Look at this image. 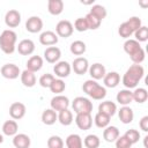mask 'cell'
<instances>
[{
	"mask_svg": "<svg viewBox=\"0 0 148 148\" xmlns=\"http://www.w3.org/2000/svg\"><path fill=\"white\" fill-rule=\"evenodd\" d=\"M145 75V69L141 65H132L127 68V71L125 72V74L123 75L121 82L126 87V89H132V88H136L138 83L140 82V80Z\"/></svg>",
	"mask_w": 148,
	"mask_h": 148,
	"instance_id": "6da1fadb",
	"label": "cell"
},
{
	"mask_svg": "<svg viewBox=\"0 0 148 148\" xmlns=\"http://www.w3.org/2000/svg\"><path fill=\"white\" fill-rule=\"evenodd\" d=\"M16 40H17V35L15 31L10 29H6L1 32L0 35V49L3 53L6 54H12L16 46Z\"/></svg>",
	"mask_w": 148,
	"mask_h": 148,
	"instance_id": "7a4b0ae2",
	"label": "cell"
},
{
	"mask_svg": "<svg viewBox=\"0 0 148 148\" xmlns=\"http://www.w3.org/2000/svg\"><path fill=\"white\" fill-rule=\"evenodd\" d=\"M82 90L92 99L96 101H101L106 96V89L105 87L101 86L97 83V81L95 80H87L83 84H82Z\"/></svg>",
	"mask_w": 148,
	"mask_h": 148,
	"instance_id": "3957f363",
	"label": "cell"
},
{
	"mask_svg": "<svg viewBox=\"0 0 148 148\" xmlns=\"http://www.w3.org/2000/svg\"><path fill=\"white\" fill-rule=\"evenodd\" d=\"M73 111L77 113H91L92 111V102H90L89 98L83 96H77L72 102Z\"/></svg>",
	"mask_w": 148,
	"mask_h": 148,
	"instance_id": "277c9868",
	"label": "cell"
},
{
	"mask_svg": "<svg viewBox=\"0 0 148 148\" xmlns=\"http://www.w3.org/2000/svg\"><path fill=\"white\" fill-rule=\"evenodd\" d=\"M74 31L73 24L72 22H69L68 20H61L57 23L56 25V34L58 37H62V38H68L72 36Z\"/></svg>",
	"mask_w": 148,
	"mask_h": 148,
	"instance_id": "5b68a950",
	"label": "cell"
},
{
	"mask_svg": "<svg viewBox=\"0 0 148 148\" xmlns=\"http://www.w3.org/2000/svg\"><path fill=\"white\" fill-rule=\"evenodd\" d=\"M0 73L5 79H8V80H15L18 77V75H21V71L18 66L15 64H5L1 67Z\"/></svg>",
	"mask_w": 148,
	"mask_h": 148,
	"instance_id": "8992f818",
	"label": "cell"
},
{
	"mask_svg": "<svg viewBox=\"0 0 148 148\" xmlns=\"http://www.w3.org/2000/svg\"><path fill=\"white\" fill-rule=\"evenodd\" d=\"M72 69L74 71L75 74L77 75H83L88 72L89 69V62H88V59L84 58V57H77L73 60L72 62Z\"/></svg>",
	"mask_w": 148,
	"mask_h": 148,
	"instance_id": "52a82bcc",
	"label": "cell"
},
{
	"mask_svg": "<svg viewBox=\"0 0 148 148\" xmlns=\"http://www.w3.org/2000/svg\"><path fill=\"white\" fill-rule=\"evenodd\" d=\"M69 104H71V103H69L68 97H66V96H64V95H56V96L51 99V102H50L51 109L54 110L56 112H59V111H61V110L68 109Z\"/></svg>",
	"mask_w": 148,
	"mask_h": 148,
	"instance_id": "ba28073f",
	"label": "cell"
},
{
	"mask_svg": "<svg viewBox=\"0 0 148 148\" xmlns=\"http://www.w3.org/2000/svg\"><path fill=\"white\" fill-rule=\"evenodd\" d=\"M27 112V108L23 103L21 102H14L12 103V105L9 106V116L14 119V120H18L22 119L25 116Z\"/></svg>",
	"mask_w": 148,
	"mask_h": 148,
	"instance_id": "9c48e42d",
	"label": "cell"
},
{
	"mask_svg": "<svg viewBox=\"0 0 148 148\" xmlns=\"http://www.w3.org/2000/svg\"><path fill=\"white\" fill-rule=\"evenodd\" d=\"M5 23L8 28H16L21 23V14L16 9H9L5 15Z\"/></svg>",
	"mask_w": 148,
	"mask_h": 148,
	"instance_id": "30bf717a",
	"label": "cell"
},
{
	"mask_svg": "<svg viewBox=\"0 0 148 148\" xmlns=\"http://www.w3.org/2000/svg\"><path fill=\"white\" fill-rule=\"evenodd\" d=\"M43 29V20L39 16H30L25 22V30L31 34H37Z\"/></svg>",
	"mask_w": 148,
	"mask_h": 148,
	"instance_id": "8fae6325",
	"label": "cell"
},
{
	"mask_svg": "<svg viewBox=\"0 0 148 148\" xmlns=\"http://www.w3.org/2000/svg\"><path fill=\"white\" fill-rule=\"evenodd\" d=\"M75 124L80 130L87 131L92 125V117L90 113H77L75 117Z\"/></svg>",
	"mask_w": 148,
	"mask_h": 148,
	"instance_id": "7c38bea8",
	"label": "cell"
},
{
	"mask_svg": "<svg viewBox=\"0 0 148 148\" xmlns=\"http://www.w3.org/2000/svg\"><path fill=\"white\" fill-rule=\"evenodd\" d=\"M71 71H72V67L67 61H58L53 66V72L59 79L67 77L71 74Z\"/></svg>",
	"mask_w": 148,
	"mask_h": 148,
	"instance_id": "4fadbf2b",
	"label": "cell"
},
{
	"mask_svg": "<svg viewBox=\"0 0 148 148\" xmlns=\"http://www.w3.org/2000/svg\"><path fill=\"white\" fill-rule=\"evenodd\" d=\"M61 57V51L59 47L57 46H49L46 47V50L44 51V58L47 62L50 64H56L59 61Z\"/></svg>",
	"mask_w": 148,
	"mask_h": 148,
	"instance_id": "5bb4252c",
	"label": "cell"
},
{
	"mask_svg": "<svg viewBox=\"0 0 148 148\" xmlns=\"http://www.w3.org/2000/svg\"><path fill=\"white\" fill-rule=\"evenodd\" d=\"M88 72H89V75L91 76V79L95 80V81L103 79L106 74V69H105L104 65H102L99 62H95L91 66H89Z\"/></svg>",
	"mask_w": 148,
	"mask_h": 148,
	"instance_id": "9a60e30c",
	"label": "cell"
},
{
	"mask_svg": "<svg viewBox=\"0 0 148 148\" xmlns=\"http://www.w3.org/2000/svg\"><path fill=\"white\" fill-rule=\"evenodd\" d=\"M58 39H59V38H58L57 34L53 32V31H50V30L42 32L40 36H39V43H40L42 45H44V46H52V45H56V44L58 43Z\"/></svg>",
	"mask_w": 148,
	"mask_h": 148,
	"instance_id": "2e32d148",
	"label": "cell"
},
{
	"mask_svg": "<svg viewBox=\"0 0 148 148\" xmlns=\"http://www.w3.org/2000/svg\"><path fill=\"white\" fill-rule=\"evenodd\" d=\"M17 51L22 56H30L35 51V43L31 39H22L17 45Z\"/></svg>",
	"mask_w": 148,
	"mask_h": 148,
	"instance_id": "e0dca14e",
	"label": "cell"
},
{
	"mask_svg": "<svg viewBox=\"0 0 148 148\" xmlns=\"http://www.w3.org/2000/svg\"><path fill=\"white\" fill-rule=\"evenodd\" d=\"M103 83L108 88H116L120 83V75L118 72H109L103 77Z\"/></svg>",
	"mask_w": 148,
	"mask_h": 148,
	"instance_id": "ac0fdd59",
	"label": "cell"
},
{
	"mask_svg": "<svg viewBox=\"0 0 148 148\" xmlns=\"http://www.w3.org/2000/svg\"><path fill=\"white\" fill-rule=\"evenodd\" d=\"M31 143V140L29 135L24 133H18L13 136V145L15 148H29Z\"/></svg>",
	"mask_w": 148,
	"mask_h": 148,
	"instance_id": "d6986e66",
	"label": "cell"
},
{
	"mask_svg": "<svg viewBox=\"0 0 148 148\" xmlns=\"http://www.w3.org/2000/svg\"><path fill=\"white\" fill-rule=\"evenodd\" d=\"M43 62L44 61H43V58L40 56H32L27 61V69L32 72V73H36V72L42 69Z\"/></svg>",
	"mask_w": 148,
	"mask_h": 148,
	"instance_id": "ffe728a7",
	"label": "cell"
},
{
	"mask_svg": "<svg viewBox=\"0 0 148 148\" xmlns=\"http://www.w3.org/2000/svg\"><path fill=\"white\" fill-rule=\"evenodd\" d=\"M117 102L123 105V106H127L128 104H131L133 102V97H132V91L130 89H123L120 91H118L117 96H116Z\"/></svg>",
	"mask_w": 148,
	"mask_h": 148,
	"instance_id": "44dd1931",
	"label": "cell"
},
{
	"mask_svg": "<svg viewBox=\"0 0 148 148\" xmlns=\"http://www.w3.org/2000/svg\"><path fill=\"white\" fill-rule=\"evenodd\" d=\"M118 117L123 124H130L133 121L134 118V112L133 110L127 105V106H121L120 110L118 111Z\"/></svg>",
	"mask_w": 148,
	"mask_h": 148,
	"instance_id": "7402d4cb",
	"label": "cell"
},
{
	"mask_svg": "<svg viewBox=\"0 0 148 148\" xmlns=\"http://www.w3.org/2000/svg\"><path fill=\"white\" fill-rule=\"evenodd\" d=\"M117 111V104L111 101H104L98 105V112L105 113L109 117H112Z\"/></svg>",
	"mask_w": 148,
	"mask_h": 148,
	"instance_id": "603a6c76",
	"label": "cell"
},
{
	"mask_svg": "<svg viewBox=\"0 0 148 148\" xmlns=\"http://www.w3.org/2000/svg\"><path fill=\"white\" fill-rule=\"evenodd\" d=\"M47 10L51 15H60L64 10V1L62 0H49L47 1Z\"/></svg>",
	"mask_w": 148,
	"mask_h": 148,
	"instance_id": "cb8c5ba5",
	"label": "cell"
},
{
	"mask_svg": "<svg viewBox=\"0 0 148 148\" xmlns=\"http://www.w3.org/2000/svg\"><path fill=\"white\" fill-rule=\"evenodd\" d=\"M119 136V130L116 126H106L103 131V139L106 142H114Z\"/></svg>",
	"mask_w": 148,
	"mask_h": 148,
	"instance_id": "d4e9b609",
	"label": "cell"
},
{
	"mask_svg": "<svg viewBox=\"0 0 148 148\" xmlns=\"http://www.w3.org/2000/svg\"><path fill=\"white\" fill-rule=\"evenodd\" d=\"M21 82L24 87H28V88H31L36 84V75L35 73L28 71V69H24L22 73H21Z\"/></svg>",
	"mask_w": 148,
	"mask_h": 148,
	"instance_id": "484cf974",
	"label": "cell"
},
{
	"mask_svg": "<svg viewBox=\"0 0 148 148\" xmlns=\"http://www.w3.org/2000/svg\"><path fill=\"white\" fill-rule=\"evenodd\" d=\"M18 125L15 120H6L2 125V133L7 136H14L17 134Z\"/></svg>",
	"mask_w": 148,
	"mask_h": 148,
	"instance_id": "4316f807",
	"label": "cell"
},
{
	"mask_svg": "<svg viewBox=\"0 0 148 148\" xmlns=\"http://www.w3.org/2000/svg\"><path fill=\"white\" fill-rule=\"evenodd\" d=\"M140 49H141V45H140V43L136 42L135 39L128 38V39H126L125 43H124V51H125L130 57L133 56L134 53H136Z\"/></svg>",
	"mask_w": 148,
	"mask_h": 148,
	"instance_id": "83f0119b",
	"label": "cell"
},
{
	"mask_svg": "<svg viewBox=\"0 0 148 148\" xmlns=\"http://www.w3.org/2000/svg\"><path fill=\"white\" fill-rule=\"evenodd\" d=\"M58 120V113L52 110L51 108L50 109H46L43 111L42 113V121L45 124V125H53L56 121Z\"/></svg>",
	"mask_w": 148,
	"mask_h": 148,
	"instance_id": "f1b7e54d",
	"label": "cell"
},
{
	"mask_svg": "<svg viewBox=\"0 0 148 148\" xmlns=\"http://www.w3.org/2000/svg\"><path fill=\"white\" fill-rule=\"evenodd\" d=\"M65 143L67 148H83V141L79 134H69Z\"/></svg>",
	"mask_w": 148,
	"mask_h": 148,
	"instance_id": "f546056e",
	"label": "cell"
},
{
	"mask_svg": "<svg viewBox=\"0 0 148 148\" xmlns=\"http://www.w3.org/2000/svg\"><path fill=\"white\" fill-rule=\"evenodd\" d=\"M58 121L64 126H69L73 123V113L68 109L61 110L58 113Z\"/></svg>",
	"mask_w": 148,
	"mask_h": 148,
	"instance_id": "4dcf8cb0",
	"label": "cell"
},
{
	"mask_svg": "<svg viewBox=\"0 0 148 148\" xmlns=\"http://www.w3.org/2000/svg\"><path fill=\"white\" fill-rule=\"evenodd\" d=\"M110 118H111V117L106 116L105 113L97 112V113L95 114L94 123H95V125H96L98 128H105V127L109 126V124H110Z\"/></svg>",
	"mask_w": 148,
	"mask_h": 148,
	"instance_id": "1f68e13d",
	"label": "cell"
},
{
	"mask_svg": "<svg viewBox=\"0 0 148 148\" xmlns=\"http://www.w3.org/2000/svg\"><path fill=\"white\" fill-rule=\"evenodd\" d=\"M69 50L71 52L74 54V56H82L86 50H87V46H86V43L82 42V40H74L71 46H69Z\"/></svg>",
	"mask_w": 148,
	"mask_h": 148,
	"instance_id": "d6a6232c",
	"label": "cell"
},
{
	"mask_svg": "<svg viewBox=\"0 0 148 148\" xmlns=\"http://www.w3.org/2000/svg\"><path fill=\"white\" fill-rule=\"evenodd\" d=\"M132 97L136 103H145L148 98V91L145 88H135V90L132 91Z\"/></svg>",
	"mask_w": 148,
	"mask_h": 148,
	"instance_id": "836d02e7",
	"label": "cell"
},
{
	"mask_svg": "<svg viewBox=\"0 0 148 148\" xmlns=\"http://www.w3.org/2000/svg\"><path fill=\"white\" fill-rule=\"evenodd\" d=\"M83 145L86 148H98L101 145V140L96 134H89L84 138Z\"/></svg>",
	"mask_w": 148,
	"mask_h": 148,
	"instance_id": "e575fe53",
	"label": "cell"
},
{
	"mask_svg": "<svg viewBox=\"0 0 148 148\" xmlns=\"http://www.w3.org/2000/svg\"><path fill=\"white\" fill-rule=\"evenodd\" d=\"M65 89H66V83L64 82L62 79H54L50 86V90L56 95H60Z\"/></svg>",
	"mask_w": 148,
	"mask_h": 148,
	"instance_id": "d590c367",
	"label": "cell"
},
{
	"mask_svg": "<svg viewBox=\"0 0 148 148\" xmlns=\"http://www.w3.org/2000/svg\"><path fill=\"white\" fill-rule=\"evenodd\" d=\"M90 14H92L94 16H96L97 18H99L101 21L102 20H104L105 17H106V9H105V7L104 6H102V5H94V6H91V8H90V12H89Z\"/></svg>",
	"mask_w": 148,
	"mask_h": 148,
	"instance_id": "8d00e7d4",
	"label": "cell"
},
{
	"mask_svg": "<svg viewBox=\"0 0 148 148\" xmlns=\"http://www.w3.org/2000/svg\"><path fill=\"white\" fill-rule=\"evenodd\" d=\"M84 18H86V21H87L88 28L91 29V30H96V29H98L99 25H101V23H102V21H101L99 18H97L96 16H94V15L90 14V13H88V14L84 16Z\"/></svg>",
	"mask_w": 148,
	"mask_h": 148,
	"instance_id": "74e56055",
	"label": "cell"
},
{
	"mask_svg": "<svg viewBox=\"0 0 148 148\" xmlns=\"http://www.w3.org/2000/svg\"><path fill=\"white\" fill-rule=\"evenodd\" d=\"M47 148H64V140L59 135H51L47 139Z\"/></svg>",
	"mask_w": 148,
	"mask_h": 148,
	"instance_id": "f35d334b",
	"label": "cell"
},
{
	"mask_svg": "<svg viewBox=\"0 0 148 148\" xmlns=\"http://www.w3.org/2000/svg\"><path fill=\"white\" fill-rule=\"evenodd\" d=\"M134 37H135V40L136 42H146L148 39V28L146 25H142L141 28H139L134 34Z\"/></svg>",
	"mask_w": 148,
	"mask_h": 148,
	"instance_id": "ab89813d",
	"label": "cell"
},
{
	"mask_svg": "<svg viewBox=\"0 0 148 148\" xmlns=\"http://www.w3.org/2000/svg\"><path fill=\"white\" fill-rule=\"evenodd\" d=\"M118 34H119L120 37H123V38H125V39H128V38L133 35V31H132V29L127 25L126 22H123V23L118 27Z\"/></svg>",
	"mask_w": 148,
	"mask_h": 148,
	"instance_id": "60d3db41",
	"label": "cell"
},
{
	"mask_svg": "<svg viewBox=\"0 0 148 148\" xmlns=\"http://www.w3.org/2000/svg\"><path fill=\"white\" fill-rule=\"evenodd\" d=\"M124 135L128 139V141H130L132 145L136 143V142L140 140V132H139L138 130H134V128L127 130V131L125 132V134H124Z\"/></svg>",
	"mask_w": 148,
	"mask_h": 148,
	"instance_id": "b9f144b4",
	"label": "cell"
},
{
	"mask_svg": "<svg viewBox=\"0 0 148 148\" xmlns=\"http://www.w3.org/2000/svg\"><path fill=\"white\" fill-rule=\"evenodd\" d=\"M126 23H127V25L132 29L133 34H134L139 28L142 27V22H141L140 17H138V16H132V17H130V18L126 21Z\"/></svg>",
	"mask_w": 148,
	"mask_h": 148,
	"instance_id": "7bdbcfd3",
	"label": "cell"
},
{
	"mask_svg": "<svg viewBox=\"0 0 148 148\" xmlns=\"http://www.w3.org/2000/svg\"><path fill=\"white\" fill-rule=\"evenodd\" d=\"M73 28H74L76 31H79V32H84V31H87V30L89 29V28H88V24H87V21H86L84 17H79V18H76L75 22H74Z\"/></svg>",
	"mask_w": 148,
	"mask_h": 148,
	"instance_id": "ee69618b",
	"label": "cell"
},
{
	"mask_svg": "<svg viewBox=\"0 0 148 148\" xmlns=\"http://www.w3.org/2000/svg\"><path fill=\"white\" fill-rule=\"evenodd\" d=\"M54 79H56V77H54L52 74H50V73L43 74V75L39 77V84H40L43 88H50V86H51V83L53 82Z\"/></svg>",
	"mask_w": 148,
	"mask_h": 148,
	"instance_id": "f6af8a7d",
	"label": "cell"
},
{
	"mask_svg": "<svg viewBox=\"0 0 148 148\" xmlns=\"http://www.w3.org/2000/svg\"><path fill=\"white\" fill-rule=\"evenodd\" d=\"M116 143V148H131L132 143L128 141V139L125 135H120L118 136V139L114 141Z\"/></svg>",
	"mask_w": 148,
	"mask_h": 148,
	"instance_id": "bcb514c9",
	"label": "cell"
},
{
	"mask_svg": "<svg viewBox=\"0 0 148 148\" xmlns=\"http://www.w3.org/2000/svg\"><path fill=\"white\" fill-rule=\"evenodd\" d=\"M145 50L141 47L136 53H134L133 56H131L130 58H131V60L134 62V64H136V65H140L143 60H145Z\"/></svg>",
	"mask_w": 148,
	"mask_h": 148,
	"instance_id": "7dc6e473",
	"label": "cell"
},
{
	"mask_svg": "<svg viewBox=\"0 0 148 148\" xmlns=\"http://www.w3.org/2000/svg\"><path fill=\"white\" fill-rule=\"evenodd\" d=\"M139 126L143 132H148V116H145V117L141 118V120L139 123Z\"/></svg>",
	"mask_w": 148,
	"mask_h": 148,
	"instance_id": "c3c4849f",
	"label": "cell"
},
{
	"mask_svg": "<svg viewBox=\"0 0 148 148\" xmlns=\"http://www.w3.org/2000/svg\"><path fill=\"white\" fill-rule=\"evenodd\" d=\"M140 5H141L142 7H147V6H148V2H147V1H146V2H140Z\"/></svg>",
	"mask_w": 148,
	"mask_h": 148,
	"instance_id": "681fc988",
	"label": "cell"
},
{
	"mask_svg": "<svg viewBox=\"0 0 148 148\" xmlns=\"http://www.w3.org/2000/svg\"><path fill=\"white\" fill-rule=\"evenodd\" d=\"M3 142V135L2 134H0V145Z\"/></svg>",
	"mask_w": 148,
	"mask_h": 148,
	"instance_id": "f907efd6",
	"label": "cell"
}]
</instances>
